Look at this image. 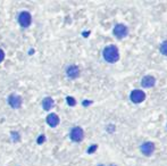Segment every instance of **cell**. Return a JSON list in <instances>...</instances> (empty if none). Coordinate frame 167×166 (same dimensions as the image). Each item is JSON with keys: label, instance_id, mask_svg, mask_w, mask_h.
<instances>
[{"label": "cell", "instance_id": "6da1fadb", "mask_svg": "<svg viewBox=\"0 0 167 166\" xmlns=\"http://www.w3.org/2000/svg\"><path fill=\"white\" fill-rule=\"evenodd\" d=\"M104 58L108 63H116L119 59V51L116 46H108L104 49Z\"/></svg>", "mask_w": 167, "mask_h": 166}, {"label": "cell", "instance_id": "7a4b0ae2", "mask_svg": "<svg viewBox=\"0 0 167 166\" xmlns=\"http://www.w3.org/2000/svg\"><path fill=\"white\" fill-rule=\"evenodd\" d=\"M31 22H32V18H31V14L27 13V12H22V13L18 15V23L22 27L26 29L31 25Z\"/></svg>", "mask_w": 167, "mask_h": 166}, {"label": "cell", "instance_id": "3957f363", "mask_svg": "<svg viewBox=\"0 0 167 166\" xmlns=\"http://www.w3.org/2000/svg\"><path fill=\"white\" fill-rule=\"evenodd\" d=\"M71 139L73 141H75V142H80V141H82L83 138H84V132H83V130L80 127V126H75V127H73L72 131H71Z\"/></svg>", "mask_w": 167, "mask_h": 166}, {"label": "cell", "instance_id": "277c9868", "mask_svg": "<svg viewBox=\"0 0 167 166\" xmlns=\"http://www.w3.org/2000/svg\"><path fill=\"white\" fill-rule=\"evenodd\" d=\"M114 34L115 37H117L118 39H122V38L126 37L128 34V29L123 24H117L114 27Z\"/></svg>", "mask_w": 167, "mask_h": 166}, {"label": "cell", "instance_id": "5b68a950", "mask_svg": "<svg viewBox=\"0 0 167 166\" xmlns=\"http://www.w3.org/2000/svg\"><path fill=\"white\" fill-rule=\"evenodd\" d=\"M130 98H131V100L133 103L140 104L146 99V93H144L143 91H141V90H134V91L131 92Z\"/></svg>", "mask_w": 167, "mask_h": 166}, {"label": "cell", "instance_id": "8992f818", "mask_svg": "<svg viewBox=\"0 0 167 166\" xmlns=\"http://www.w3.org/2000/svg\"><path fill=\"white\" fill-rule=\"evenodd\" d=\"M8 104H9L10 106L13 107V108H20L21 105H22V98L20 96H17V95H10L8 97Z\"/></svg>", "mask_w": 167, "mask_h": 166}, {"label": "cell", "instance_id": "52a82bcc", "mask_svg": "<svg viewBox=\"0 0 167 166\" xmlns=\"http://www.w3.org/2000/svg\"><path fill=\"white\" fill-rule=\"evenodd\" d=\"M66 74H67V76H68L69 79H76V77L80 75L79 67L76 66V65H71V66L67 67Z\"/></svg>", "mask_w": 167, "mask_h": 166}, {"label": "cell", "instance_id": "ba28073f", "mask_svg": "<svg viewBox=\"0 0 167 166\" xmlns=\"http://www.w3.org/2000/svg\"><path fill=\"white\" fill-rule=\"evenodd\" d=\"M154 150H155V146L152 142H146L141 146V151L146 156H150L151 154L154 153Z\"/></svg>", "mask_w": 167, "mask_h": 166}, {"label": "cell", "instance_id": "9c48e42d", "mask_svg": "<svg viewBox=\"0 0 167 166\" xmlns=\"http://www.w3.org/2000/svg\"><path fill=\"white\" fill-rule=\"evenodd\" d=\"M47 124L49 126H51V127H56V126L59 124V117L58 115H56V114L51 113L49 114L48 116H47Z\"/></svg>", "mask_w": 167, "mask_h": 166}, {"label": "cell", "instance_id": "30bf717a", "mask_svg": "<svg viewBox=\"0 0 167 166\" xmlns=\"http://www.w3.org/2000/svg\"><path fill=\"white\" fill-rule=\"evenodd\" d=\"M155 83H156V79L154 76H151V75L144 76L141 81V84H142L143 88H151V86L155 85Z\"/></svg>", "mask_w": 167, "mask_h": 166}, {"label": "cell", "instance_id": "8fae6325", "mask_svg": "<svg viewBox=\"0 0 167 166\" xmlns=\"http://www.w3.org/2000/svg\"><path fill=\"white\" fill-rule=\"evenodd\" d=\"M53 99L51 97H46L44 99L42 100V107L44 110H50L53 107Z\"/></svg>", "mask_w": 167, "mask_h": 166}, {"label": "cell", "instance_id": "7c38bea8", "mask_svg": "<svg viewBox=\"0 0 167 166\" xmlns=\"http://www.w3.org/2000/svg\"><path fill=\"white\" fill-rule=\"evenodd\" d=\"M160 51L163 55H165V56H167V41H164V42L161 43L160 46Z\"/></svg>", "mask_w": 167, "mask_h": 166}, {"label": "cell", "instance_id": "4fadbf2b", "mask_svg": "<svg viewBox=\"0 0 167 166\" xmlns=\"http://www.w3.org/2000/svg\"><path fill=\"white\" fill-rule=\"evenodd\" d=\"M66 99H67V104H68L69 106H75L76 101H75V99H74L73 97H67Z\"/></svg>", "mask_w": 167, "mask_h": 166}, {"label": "cell", "instance_id": "5bb4252c", "mask_svg": "<svg viewBox=\"0 0 167 166\" xmlns=\"http://www.w3.org/2000/svg\"><path fill=\"white\" fill-rule=\"evenodd\" d=\"M44 140H46V136H43V134H41V136H39V139L36 140V142L39 143V145H41V143H43V141H44Z\"/></svg>", "mask_w": 167, "mask_h": 166}, {"label": "cell", "instance_id": "9a60e30c", "mask_svg": "<svg viewBox=\"0 0 167 166\" xmlns=\"http://www.w3.org/2000/svg\"><path fill=\"white\" fill-rule=\"evenodd\" d=\"M3 59H5V53H3L2 50L0 49V63H1Z\"/></svg>", "mask_w": 167, "mask_h": 166}, {"label": "cell", "instance_id": "2e32d148", "mask_svg": "<svg viewBox=\"0 0 167 166\" xmlns=\"http://www.w3.org/2000/svg\"><path fill=\"white\" fill-rule=\"evenodd\" d=\"M95 148H97V146H95V145H93V147H92V148H90V149L88 150V153H91V151H93Z\"/></svg>", "mask_w": 167, "mask_h": 166}]
</instances>
